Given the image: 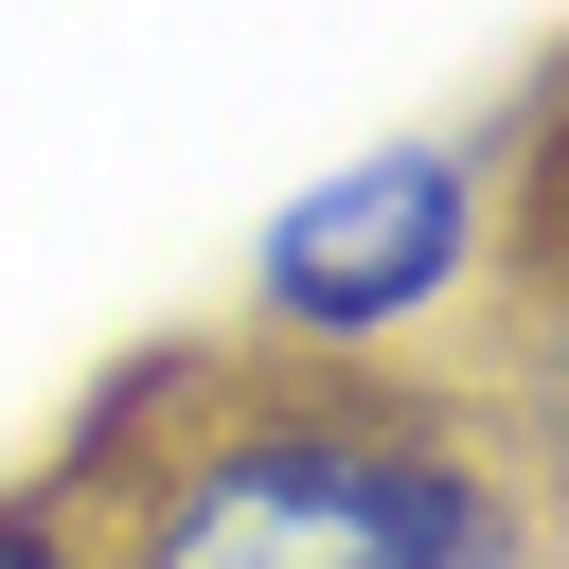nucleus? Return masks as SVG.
I'll list each match as a JSON object with an SVG mask.
<instances>
[{
    "instance_id": "f257e3e1",
    "label": "nucleus",
    "mask_w": 569,
    "mask_h": 569,
    "mask_svg": "<svg viewBox=\"0 0 569 569\" xmlns=\"http://www.w3.org/2000/svg\"><path fill=\"white\" fill-rule=\"evenodd\" d=\"M124 569H533L480 445L373 391H249L142 462Z\"/></svg>"
},
{
    "instance_id": "f03ea898",
    "label": "nucleus",
    "mask_w": 569,
    "mask_h": 569,
    "mask_svg": "<svg viewBox=\"0 0 569 569\" xmlns=\"http://www.w3.org/2000/svg\"><path fill=\"white\" fill-rule=\"evenodd\" d=\"M462 142H391V160H356V178H320L284 231H267V320H302V338H373V320H409V302H445V267H462Z\"/></svg>"
},
{
    "instance_id": "7ed1b4c3",
    "label": "nucleus",
    "mask_w": 569,
    "mask_h": 569,
    "mask_svg": "<svg viewBox=\"0 0 569 569\" xmlns=\"http://www.w3.org/2000/svg\"><path fill=\"white\" fill-rule=\"evenodd\" d=\"M0 569H89V551H71L53 516H0Z\"/></svg>"
}]
</instances>
